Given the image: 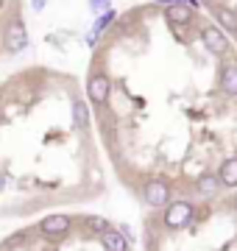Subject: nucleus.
Segmentation results:
<instances>
[{
    "mask_svg": "<svg viewBox=\"0 0 237 251\" xmlns=\"http://www.w3.org/2000/svg\"><path fill=\"white\" fill-rule=\"evenodd\" d=\"M28 45V31H25V23L20 17H14L6 28V48H9V53H20V50H25Z\"/></svg>",
    "mask_w": 237,
    "mask_h": 251,
    "instance_id": "obj_1",
    "label": "nucleus"
},
{
    "mask_svg": "<svg viewBox=\"0 0 237 251\" xmlns=\"http://www.w3.org/2000/svg\"><path fill=\"white\" fill-rule=\"evenodd\" d=\"M190 221H192V206L187 201H176L165 212V224L170 229H184V226H190Z\"/></svg>",
    "mask_w": 237,
    "mask_h": 251,
    "instance_id": "obj_2",
    "label": "nucleus"
},
{
    "mask_svg": "<svg viewBox=\"0 0 237 251\" xmlns=\"http://www.w3.org/2000/svg\"><path fill=\"white\" fill-rule=\"evenodd\" d=\"M109 90H112V81L106 78V75H92V78L87 81V95H90L92 103H106Z\"/></svg>",
    "mask_w": 237,
    "mask_h": 251,
    "instance_id": "obj_3",
    "label": "nucleus"
},
{
    "mask_svg": "<svg viewBox=\"0 0 237 251\" xmlns=\"http://www.w3.org/2000/svg\"><path fill=\"white\" fill-rule=\"evenodd\" d=\"M142 196H145V204L165 206V204H167V198H170V190H167L165 181H148L145 190H142Z\"/></svg>",
    "mask_w": 237,
    "mask_h": 251,
    "instance_id": "obj_4",
    "label": "nucleus"
},
{
    "mask_svg": "<svg viewBox=\"0 0 237 251\" xmlns=\"http://www.w3.org/2000/svg\"><path fill=\"white\" fill-rule=\"evenodd\" d=\"M204 45H207V50L210 53H215V56H223L226 53V36H223V31L220 28H215V25H210V28H204Z\"/></svg>",
    "mask_w": 237,
    "mask_h": 251,
    "instance_id": "obj_5",
    "label": "nucleus"
},
{
    "mask_svg": "<svg viewBox=\"0 0 237 251\" xmlns=\"http://www.w3.org/2000/svg\"><path fill=\"white\" fill-rule=\"evenodd\" d=\"M39 229H42L47 237H62V234L70 229V215H50L39 224Z\"/></svg>",
    "mask_w": 237,
    "mask_h": 251,
    "instance_id": "obj_6",
    "label": "nucleus"
},
{
    "mask_svg": "<svg viewBox=\"0 0 237 251\" xmlns=\"http://www.w3.org/2000/svg\"><path fill=\"white\" fill-rule=\"evenodd\" d=\"M167 20H170V23H182V25H187V23L192 20V6L187 3V0L167 3Z\"/></svg>",
    "mask_w": 237,
    "mask_h": 251,
    "instance_id": "obj_7",
    "label": "nucleus"
},
{
    "mask_svg": "<svg viewBox=\"0 0 237 251\" xmlns=\"http://www.w3.org/2000/svg\"><path fill=\"white\" fill-rule=\"evenodd\" d=\"M115 14H118V11H112V9H103L98 14V20H95V25H92V31L90 34H87V45H95V42H98V36H100V31H103V28L109 25L112 20H115Z\"/></svg>",
    "mask_w": 237,
    "mask_h": 251,
    "instance_id": "obj_8",
    "label": "nucleus"
},
{
    "mask_svg": "<svg viewBox=\"0 0 237 251\" xmlns=\"http://www.w3.org/2000/svg\"><path fill=\"white\" fill-rule=\"evenodd\" d=\"M100 243L109 251H123L128 246V240L118 232V229H103V232H100Z\"/></svg>",
    "mask_w": 237,
    "mask_h": 251,
    "instance_id": "obj_9",
    "label": "nucleus"
},
{
    "mask_svg": "<svg viewBox=\"0 0 237 251\" xmlns=\"http://www.w3.org/2000/svg\"><path fill=\"white\" fill-rule=\"evenodd\" d=\"M220 184H226V187H237V156L226 159L220 165Z\"/></svg>",
    "mask_w": 237,
    "mask_h": 251,
    "instance_id": "obj_10",
    "label": "nucleus"
},
{
    "mask_svg": "<svg viewBox=\"0 0 237 251\" xmlns=\"http://www.w3.org/2000/svg\"><path fill=\"white\" fill-rule=\"evenodd\" d=\"M220 87L226 95H237V64H229L220 75Z\"/></svg>",
    "mask_w": 237,
    "mask_h": 251,
    "instance_id": "obj_11",
    "label": "nucleus"
},
{
    "mask_svg": "<svg viewBox=\"0 0 237 251\" xmlns=\"http://www.w3.org/2000/svg\"><path fill=\"white\" fill-rule=\"evenodd\" d=\"M220 187V179L218 176H210V173H204L198 179V193H204V196H215Z\"/></svg>",
    "mask_w": 237,
    "mask_h": 251,
    "instance_id": "obj_12",
    "label": "nucleus"
},
{
    "mask_svg": "<svg viewBox=\"0 0 237 251\" xmlns=\"http://www.w3.org/2000/svg\"><path fill=\"white\" fill-rule=\"evenodd\" d=\"M87 123H90L87 103H84V100H75V103H73V126H75V128H87Z\"/></svg>",
    "mask_w": 237,
    "mask_h": 251,
    "instance_id": "obj_13",
    "label": "nucleus"
},
{
    "mask_svg": "<svg viewBox=\"0 0 237 251\" xmlns=\"http://www.w3.org/2000/svg\"><path fill=\"white\" fill-rule=\"evenodd\" d=\"M218 23H220L223 28H226V31H232V34L237 31V14H235V11L220 9V11H218Z\"/></svg>",
    "mask_w": 237,
    "mask_h": 251,
    "instance_id": "obj_14",
    "label": "nucleus"
},
{
    "mask_svg": "<svg viewBox=\"0 0 237 251\" xmlns=\"http://www.w3.org/2000/svg\"><path fill=\"white\" fill-rule=\"evenodd\" d=\"M87 226H90V229H95V232H103V229H109V224H106V221H103V218H87Z\"/></svg>",
    "mask_w": 237,
    "mask_h": 251,
    "instance_id": "obj_15",
    "label": "nucleus"
},
{
    "mask_svg": "<svg viewBox=\"0 0 237 251\" xmlns=\"http://www.w3.org/2000/svg\"><path fill=\"white\" fill-rule=\"evenodd\" d=\"M90 9H92V11H103V9H109V0H90Z\"/></svg>",
    "mask_w": 237,
    "mask_h": 251,
    "instance_id": "obj_16",
    "label": "nucleus"
},
{
    "mask_svg": "<svg viewBox=\"0 0 237 251\" xmlns=\"http://www.w3.org/2000/svg\"><path fill=\"white\" fill-rule=\"evenodd\" d=\"M45 6H47V0H31V9L34 11H42Z\"/></svg>",
    "mask_w": 237,
    "mask_h": 251,
    "instance_id": "obj_17",
    "label": "nucleus"
},
{
    "mask_svg": "<svg viewBox=\"0 0 237 251\" xmlns=\"http://www.w3.org/2000/svg\"><path fill=\"white\" fill-rule=\"evenodd\" d=\"M156 3H179V0H156ZM190 6H195V0H187Z\"/></svg>",
    "mask_w": 237,
    "mask_h": 251,
    "instance_id": "obj_18",
    "label": "nucleus"
},
{
    "mask_svg": "<svg viewBox=\"0 0 237 251\" xmlns=\"http://www.w3.org/2000/svg\"><path fill=\"white\" fill-rule=\"evenodd\" d=\"M3 184H6V179H3V173H0V190H3Z\"/></svg>",
    "mask_w": 237,
    "mask_h": 251,
    "instance_id": "obj_19",
    "label": "nucleus"
},
{
    "mask_svg": "<svg viewBox=\"0 0 237 251\" xmlns=\"http://www.w3.org/2000/svg\"><path fill=\"white\" fill-rule=\"evenodd\" d=\"M235 209H237V196H235Z\"/></svg>",
    "mask_w": 237,
    "mask_h": 251,
    "instance_id": "obj_20",
    "label": "nucleus"
}]
</instances>
